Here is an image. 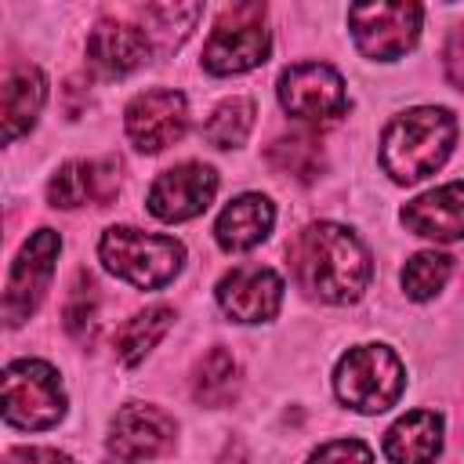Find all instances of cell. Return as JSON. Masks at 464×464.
<instances>
[{"label":"cell","mask_w":464,"mask_h":464,"mask_svg":"<svg viewBox=\"0 0 464 464\" xmlns=\"http://www.w3.org/2000/svg\"><path fill=\"white\" fill-rule=\"evenodd\" d=\"M290 265L301 290L330 304L359 301L373 276V261L362 239L334 221H315L304 232H297L290 246Z\"/></svg>","instance_id":"1"},{"label":"cell","mask_w":464,"mask_h":464,"mask_svg":"<svg viewBox=\"0 0 464 464\" xmlns=\"http://www.w3.org/2000/svg\"><path fill=\"white\" fill-rule=\"evenodd\" d=\"M453 138H457V120L450 109H435V105L410 109L384 127L381 167L384 174H392V181L413 185L446 163V156L453 152Z\"/></svg>","instance_id":"2"},{"label":"cell","mask_w":464,"mask_h":464,"mask_svg":"<svg viewBox=\"0 0 464 464\" xmlns=\"http://www.w3.org/2000/svg\"><path fill=\"white\" fill-rule=\"evenodd\" d=\"M98 257L116 279H123L138 290H160L181 272L185 246L174 236H152V232H141L130 225H116V228L102 232Z\"/></svg>","instance_id":"3"},{"label":"cell","mask_w":464,"mask_h":464,"mask_svg":"<svg viewBox=\"0 0 464 464\" xmlns=\"http://www.w3.org/2000/svg\"><path fill=\"white\" fill-rule=\"evenodd\" d=\"M406 388V370L399 355L384 344H355L341 355L334 370V392L344 406L359 413H384L399 402Z\"/></svg>","instance_id":"4"},{"label":"cell","mask_w":464,"mask_h":464,"mask_svg":"<svg viewBox=\"0 0 464 464\" xmlns=\"http://www.w3.org/2000/svg\"><path fill=\"white\" fill-rule=\"evenodd\" d=\"M65 417V388L58 370L40 359H18L4 370V420L25 431L54 428Z\"/></svg>","instance_id":"5"},{"label":"cell","mask_w":464,"mask_h":464,"mask_svg":"<svg viewBox=\"0 0 464 464\" xmlns=\"http://www.w3.org/2000/svg\"><path fill=\"white\" fill-rule=\"evenodd\" d=\"M268 47H272V40L265 29V7L239 4L218 18V25L203 47V69L214 76H236V72L261 65L268 58Z\"/></svg>","instance_id":"6"},{"label":"cell","mask_w":464,"mask_h":464,"mask_svg":"<svg viewBox=\"0 0 464 464\" xmlns=\"http://www.w3.org/2000/svg\"><path fill=\"white\" fill-rule=\"evenodd\" d=\"M424 11L417 4H352L348 25L359 54L373 62H392L406 54L420 36Z\"/></svg>","instance_id":"7"},{"label":"cell","mask_w":464,"mask_h":464,"mask_svg":"<svg viewBox=\"0 0 464 464\" xmlns=\"http://www.w3.org/2000/svg\"><path fill=\"white\" fill-rule=\"evenodd\" d=\"M279 105L301 123H330L348 109V91L337 69L297 62L279 76Z\"/></svg>","instance_id":"8"},{"label":"cell","mask_w":464,"mask_h":464,"mask_svg":"<svg viewBox=\"0 0 464 464\" xmlns=\"http://www.w3.org/2000/svg\"><path fill=\"white\" fill-rule=\"evenodd\" d=\"M58 250H62V236L54 228H40V232H33L25 239V246L18 250V257L11 265L7 290H4V319H7V326H18L36 312V304H40V297H44L51 276H54Z\"/></svg>","instance_id":"9"},{"label":"cell","mask_w":464,"mask_h":464,"mask_svg":"<svg viewBox=\"0 0 464 464\" xmlns=\"http://www.w3.org/2000/svg\"><path fill=\"white\" fill-rule=\"evenodd\" d=\"M174 446V420L149 402H127L116 410L112 424H109V460L112 464H138V460H152L163 457Z\"/></svg>","instance_id":"10"},{"label":"cell","mask_w":464,"mask_h":464,"mask_svg":"<svg viewBox=\"0 0 464 464\" xmlns=\"http://www.w3.org/2000/svg\"><path fill=\"white\" fill-rule=\"evenodd\" d=\"M123 123L138 152H163L188 130V102L181 91L156 87V91L130 98Z\"/></svg>","instance_id":"11"},{"label":"cell","mask_w":464,"mask_h":464,"mask_svg":"<svg viewBox=\"0 0 464 464\" xmlns=\"http://www.w3.org/2000/svg\"><path fill=\"white\" fill-rule=\"evenodd\" d=\"M218 192V174L207 163H178L163 170L149 188V210L160 221H188L210 207Z\"/></svg>","instance_id":"12"},{"label":"cell","mask_w":464,"mask_h":464,"mask_svg":"<svg viewBox=\"0 0 464 464\" xmlns=\"http://www.w3.org/2000/svg\"><path fill=\"white\" fill-rule=\"evenodd\" d=\"M218 304L236 323H268L283 304V279L265 265H239L221 276Z\"/></svg>","instance_id":"13"},{"label":"cell","mask_w":464,"mask_h":464,"mask_svg":"<svg viewBox=\"0 0 464 464\" xmlns=\"http://www.w3.org/2000/svg\"><path fill=\"white\" fill-rule=\"evenodd\" d=\"M402 225L424 239L453 243L464 239V181L439 185L402 207Z\"/></svg>","instance_id":"14"},{"label":"cell","mask_w":464,"mask_h":464,"mask_svg":"<svg viewBox=\"0 0 464 464\" xmlns=\"http://www.w3.org/2000/svg\"><path fill=\"white\" fill-rule=\"evenodd\" d=\"M120 163L116 160H72L62 163L54 170V178L47 181V199L51 207L72 210L83 203H105L112 199L116 185H120Z\"/></svg>","instance_id":"15"},{"label":"cell","mask_w":464,"mask_h":464,"mask_svg":"<svg viewBox=\"0 0 464 464\" xmlns=\"http://www.w3.org/2000/svg\"><path fill=\"white\" fill-rule=\"evenodd\" d=\"M149 36L127 22H98L87 36V62L98 76H127L149 62Z\"/></svg>","instance_id":"16"},{"label":"cell","mask_w":464,"mask_h":464,"mask_svg":"<svg viewBox=\"0 0 464 464\" xmlns=\"http://www.w3.org/2000/svg\"><path fill=\"white\" fill-rule=\"evenodd\" d=\"M442 453V417L435 410H413L384 431V457L392 464H435Z\"/></svg>","instance_id":"17"},{"label":"cell","mask_w":464,"mask_h":464,"mask_svg":"<svg viewBox=\"0 0 464 464\" xmlns=\"http://www.w3.org/2000/svg\"><path fill=\"white\" fill-rule=\"evenodd\" d=\"M276 225V207L268 196L261 192H246V196H236L221 214H218V225H214V236L225 250H250L257 246L261 239H268Z\"/></svg>","instance_id":"18"},{"label":"cell","mask_w":464,"mask_h":464,"mask_svg":"<svg viewBox=\"0 0 464 464\" xmlns=\"http://www.w3.org/2000/svg\"><path fill=\"white\" fill-rule=\"evenodd\" d=\"M47 102V80L36 65H18L7 72L4 91H0V112H4V141H14L18 134H25L40 109Z\"/></svg>","instance_id":"19"},{"label":"cell","mask_w":464,"mask_h":464,"mask_svg":"<svg viewBox=\"0 0 464 464\" xmlns=\"http://www.w3.org/2000/svg\"><path fill=\"white\" fill-rule=\"evenodd\" d=\"M203 4H145L141 7V33L160 51H174L199 22Z\"/></svg>","instance_id":"20"},{"label":"cell","mask_w":464,"mask_h":464,"mask_svg":"<svg viewBox=\"0 0 464 464\" xmlns=\"http://www.w3.org/2000/svg\"><path fill=\"white\" fill-rule=\"evenodd\" d=\"M239 388V362L228 348H210L203 355V362L196 366V381H192V395L203 406H225L232 402Z\"/></svg>","instance_id":"21"},{"label":"cell","mask_w":464,"mask_h":464,"mask_svg":"<svg viewBox=\"0 0 464 464\" xmlns=\"http://www.w3.org/2000/svg\"><path fill=\"white\" fill-rule=\"evenodd\" d=\"M170 323H174V312H170L167 304H152V308L138 312L134 319H127V326H123L120 337H116V355H120V362H127V366L141 362V359L160 344V337L170 330Z\"/></svg>","instance_id":"22"},{"label":"cell","mask_w":464,"mask_h":464,"mask_svg":"<svg viewBox=\"0 0 464 464\" xmlns=\"http://www.w3.org/2000/svg\"><path fill=\"white\" fill-rule=\"evenodd\" d=\"M250 127H254V102L250 98H228L203 123V138L214 149H236L246 141Z\"/></svg>","instance_id":"23"},{"label":"cell","mask_w":464,"mask_h":464,"mask_svg":"<svg viewBox=\"0 0 464 464\" xmlns=\"http://www.w3.org/2000/svg\"><path fill=\"white\" fill-rule=\"evenodd\" d=\"M450 272H453V257H446L439 250H420L406 261L399 279H402V290L410 301H428L446 286Z\"/></svg>","instance_id":"24"},{"label":"cell","mask_w":464,"mask_h":464,"mask_svg":"<svg viewBox=\"0 0 464 464\" xmlns=\"http://www.w3.org/2000/svg\"><path fill=\"white\" fill-rule=\"evenodd\" d=\"M268 163L279 170V174H290L297 181H312L319 170H323V149L315 138L308 134H294V138H283L268 149Z\"/></svg>","instance_id":"25"},{"label":"cell","mask_w":464,"mask_h":464,"mask_svg":"<svg viewBox=\"0 0 464 464\" xmlns=\"http://www.w3.org/2000/svg\"><path fill=\"white\" fill-rule=\"evenodd\" d=\"M98 286L91 279H80L76 283V294L69 297L65 304V330L80 341H87L94 334V323H98Z\"/></svg>","instance_id":"26"},{"label":"cell","mask_w":464,"mask_h":464,"mask_svg":"<svg viewBox=\"0 0 464 464\" xmlns=\"http://www.w3.org/2000/svg\"><path fill=\"white\" fill-rule=\"evenodd\" d=\"M308 464H373V453L362 439H334L326 446H319Z\"/></svg>","instance_id":"27"},{"label":"cell","mask_w":464,"mask_h":464,"mask_svg":"<svg viewBox=\"0 0 464 464\" xmlns=\"http://www.w3.org/2000/svg\"><path fill=\"white\" fill-rule=\"evenodd\" d=\"M4 464H76L69 453L62 450H47V446H22V450H11L4 457Z\"/></svg>","instance_id":"28"},{"label":"cell","mask_w":464,"mask_h":464,"mask_svg":"<svg viewBox=\"0 0 464 464\" xmlns=\"http://www.w3.org/2000/svg\"><path fill=\"white\" fill-rule=\"evenodd\" d=\"M446 76L464 87V25H457L446 40Z\"/></svg>","instance_id":"29"},{"label":"cell","mask_w":464,"mask_h":464,"mask_svg":"<svg viewBox=\"0 0 464 464\" xmlns=\"http://www.w3.org/2000/svg\"><path fill=\"white\" fill-rule=\"evenodd\" d=\"M221 464H243V457H225Z\"/></svg>","instance_id":"30"}]
</instances>
